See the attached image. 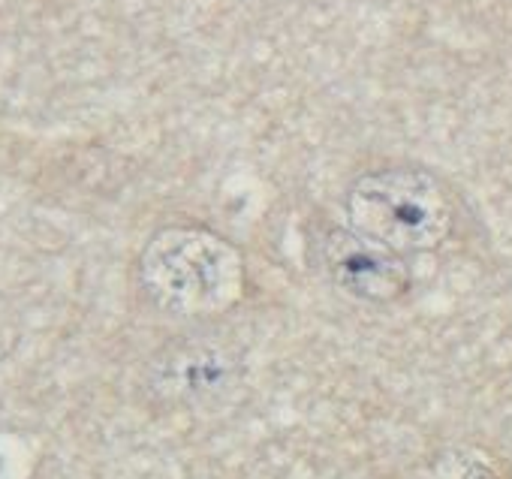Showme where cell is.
<instances>
[{
    "label": "cell",
    "instance_id": "1",
    "mask_svg": "<svg viewBox=\"0 0 512 479\" xmlns=\"http://www.w3.org/2000/svg\"><path fill=\"white\" fill-rule=\"evenodd\" d=\"M142 296L163 314L202 320L232 311L247 287L241 251L205 226L157 229L136 263Z\"/></svg>",
    "mask_w": 512,
    "mask_h": 479
},
{
    "label": "cell",
    "instance_id": "2",
    "mask_svg": "<svg viewBox=\"0 0 512 479\" xmlns=\"http://www.w3.org/2000/svg\"><path fill=\"white\" fill-rule=\"evenodd\" d=\"M344 214L356 235L407 260L437 251L452 235L455 199L425 166H383L347 187Z\"/></svg>",
    "mask_w": 512,
    "mask_h": 479
},
{
    "label": "cell",
    "instance_id": "3",
    "mask_svg": "<svg viewBox=\"0 0 512 479\" xmlns=\"http://www.w3.org/2000/svg\"><path fill=\"white\" fill-rule=\"evenodd\" d=\"M244 362L223 338L181 335L154 350L142 371V389L160 410H211L241 386Z\"/></svg>",
    "mask_w": 512,
    "mask_h": 479
},
{
    "label": "cell",
    "instance_id": "4",
    "mask_svg": "<svg viewBox=\"0 0 512 479\" xmlns=\"http://www.w3.org/2000/svg\"><path fill=\"white\" fill-rule=\"evenodd\" d=\"M317 257L326 281L338 293L365 305L401 302L413 287V272L404 257L344 226H329L323 232Z\"/></svg>",
    "mask_w": 512,
    "mask_h": 479
},
{
    "label": "cell",
    "instance_id": "5",
    "mask_svg": "<svg viewBox=\"0 0 512 479\" xmlns=\"http://www.w3.org/2000/svg\"><path fill=\"white\" fill-rule=\"evenodd\" d=\"M404 479H509V473L488 449L452 443L425 455Z\"/></svg>",
    "mask_w": 512,
    "mask_h": 479
}]
</instances>
